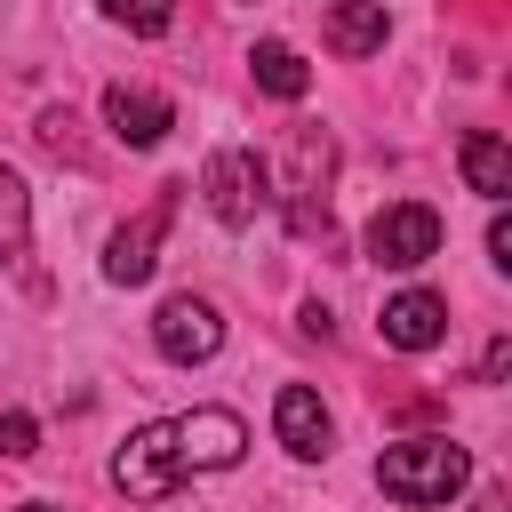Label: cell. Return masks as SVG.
I'll list each match as a JSON object with an SVG mask.
<instances>
[{
  "label": "cell",
  "instance_id": "4",
  "mask_svg": "<svg viewBox=\"0 0 512 512\" xmlns=\"http://www.w3.org/2000/svg\"><path fill=\"white\" fill-rule=\"evenodd\" d=\"M112 480H120V496H136V504L176 496V488H184V464H176V448H168V424L128 432V440H120V456H112Z\"/></svg>",
  "mask_w": 512,
  "mask_h": 512
},
{
  "label": "cell",
  "instance_id": "9",
  "mask_svg": "<svg viewBox=\"0 0 512 512\" xmlns=\"http://www.w3.org/2000/svg\"><path fill=\"white\" fill-rule=\"evenodd\" d=\"M104 120H112V136L120 144H136V152H152L168 128H176V112H168V96H152V88H104Z\"/></svg>",
  "mask_w": 512,
  "mask_h": 512
},
{
  "label": "cell",
  "instance_id": "2",
  "mask_svg": "<svg viewBox=\"0 0 512 512\" xmlns=\"http://www.w3.org/2000/svg\"><path fill=\"white\" fill-rule=\"evenodd\" d=\"M168 448H176L184 480L192 472H232L240 448H248V424L232 408H192V416H168Z\"/></svg>",
  "mask_w": 512,
  "mask_h": 512
},
{
  "label": "cell",
  "instance_id": "3",
  "mask_svg": "<svg viewBox=\"0 0 512 512\" xmlns=\"http://www.w3.org/2000/svg\"><path fill=\"white\" fill-rule=\"evenodd\" d=\"M368 256L392 264V272H416L424 256H440V208H424V200H392V208H376V224H368Z\"/></svg>",
  "mask_w": 512,
  "mask_h": 512
},
{
  "label": "cell",
  "instance_id": "18",
  "mask_svg": "<svg viewBox=\"0 0 512 512\" xmlns=\"http://www.w3.org/2000/svg\"><path fill=\"white\" fill-rule=\"evenodd\" d=\"M16 512H48V504H16Z\"/></svg>",
  "mask_w": 512,
  "mask_h": 512
},
{
  "label": "cell",
  "instance_id": "5",
  "mask_svg": "<svg viewBox=\"0 0 512 512\" xmlns=\"http://www.w3.org/2000/svg\"><path fill=\"white\" fill-rule=\"evenodd\" d=\"M200 192H208V208H216V224H232V232H240V224H256V216L272 208V192H264V160H256V152H240V144L208 160V176H200Z\"/></svg>",
  "mask_w": 512,
  "mask_h": 512
},
{
  "label": "cell",
  "instance_id": "11",
  "mask_svg": "<svg viewBox=\"0 0 512 512\" xmlns=\"http://www.w3.org/2000/svg\"><path fill=\"white\" fill-rule=\"evenodd\" d=\"M384 32H392L384 0H336V8H328V48H336V56H376Z\"/></svg>",
  "mask_w": 512,
  "mask_h": 512
},
{
  "label": "cell",
  "instance_id": "7",
  "mask_svg": "<svg viewBox=\"0 0 512 512\" xmlns=\"http://www.w3.org/2000/svg\"><path fill=\"white\" fill-rule=\"evenodd\" d=\"M168 216H176V192H160L136 224H120L112 232V248H104V280H120V288H136V280H152V264H160V232H168Z\"/></svg>",
  "mask_w": 512,
  "mask_h": 512
},
{
  "label": "cell",
  "instance_id": "1",
  "mask_svg": "<svg viewBox=\"0 0 512 512\" xmlns=\"http://www.w3.org/2000/svg\"><path fill=\"white\" fill-rule=\"evenodd\" d=\"M464 480H472V456L448 432H424V440H400V448L376 456V488L392 504H448Z\"/></svg>",
  "mask_w": 512,
  "mask_h": 512
},
{
  "label": "cell",
  "instance_id": "17",
  "mask_svg": "<svg viewBox=\"0 0 512 512\" xmlns=\"http://www.w3.org/2000/svg\"><path fill=\"white\" fill-rule=\"evenodd\" d=\"M488 256H496V264H512V216H496V224H488Z\"/></svg>",
  "mask_w": 512,
  "mask_h": 512
},
{
  "label": "cell",
  "instance_id": "15",
  "mask_svg": "<svg viewBox=\"0 0 512 512\" xmlns=\"http://www.w3.org/2000/svg\"><path fill=\"white\" fill-rule=\"evenodd\" d=\"M104 16H112V24H128V32H168L176 0H104Z\"/></svg>",
  "mask_w": 512,
  "mask_h": 512
},
{
  "label": "cell",
  "instance_id": "12",
  "mask_svg": "<svg viewBox=\"0 0 512 512\" xmlns=\"http://www.w3.org/2000/svg\"><path fill=\"white\" fill-rule=\"evenodd\" d=\"M456 168H464V184H472L480 200H504V192H512V152H504V136H488V128H472V136L456 144Z\"/></svg>",
  "mask_w": 512,
  "mask_h": 512
},
{
  "label": "cell",
  "instance_id": "14",
  "mask_svg": "<svg viewBox=\"0 0 512 512\" xmlns=\"http://www.w3.org/2000/svg\"><path fill=\"white\" fill-rule=\"evenodd\" d=\"M32 248V192L16 168H0V264H16Z\"/></svg>",
  "mask_w": 512,
  "mask_h": 512
},
{
  "label": "cell",
  "instance_id": "6",
  "mask_svg": "<svg viewBox=\"0 0 512 512\" xmlns=\"http://www.w3.org/2000/svg\"><path fill=\"white\" fill-rule=\"evenodd\" d=\"M152 344H160L176 368H192V360H208V352L224 344V320H216L208 296H168V304L152 312Z\"/></svg>",
  "mask_w": 512,
  "mask_h": 512
},
{
  "label": "cell",
  "instance_id": "10",
  "mask_svg": "<svg viewBox=\"0 0 512 512\" xmlns=\"http://www.w3.org/2000/svg\"><path fill=\"white\" fill-rule=\"evenodd\" d=\"M272 432H280L288 456H328V408H320V392H312V384H280Z\"/></svg>",
  "mask_w": 512,
  "mask_h": 512
},
{
  "label": "cell",
  "instance_id": "8",
  "mask_svg": "<svg viewBox=\"0 0 512 512\" xmlns=\"http://www.w3.org/2000/svg\"><path fill=\"white\" fill-rule=\"evenodd\" d=\"M376 328H384V344H392V352H432V344L448 336V304H440L432 288H400V296L384 304V320H376Z\"/></svg>",
  "mask_w": 512,
  "mask_h": 512
},
{
  "label": "cell",
  "instance_id": "16",
  "mask_svg": "<svg viewBox=\"0 0 512 512\" xmlns=\"http://www.w3.org/2000/svg\"><path fill=\"white\" fill-rule=\"evenodd\" d=\"M0 456H32V416H0Z\"/></svg>",
  "mask_w": 512,
  "mask_h": 512
},
{
  "label": "cell",
  "instance_id": "13",
  "mask_svg": "<svg viewBox=\"0 0 512 512\" xmlns=\"http://www.w3.org/2000/svg\"><path fill=\"white\" fill-rule=\"evenodd\" d=\"M248 64H256V88H272V96H288V104L312 88V72H304V56H296L288 40H256V56H248Z\"/></svg>",
  "mask_w": 512,
  "mask_h": 512
}]
</instances>
